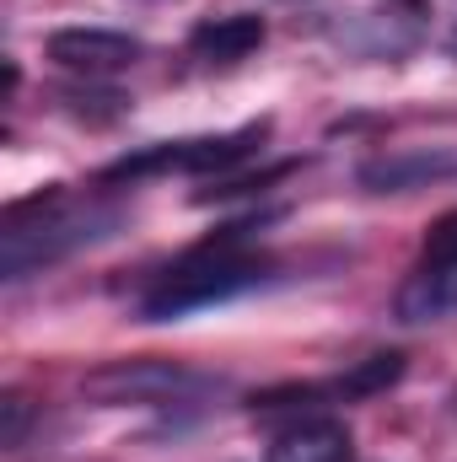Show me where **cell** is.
<instances>
[{
    "label": "cell",
    "instance_id": "ba28073f",
    "mask_svg": "<svg viewBox=\"0 0 457 462\" xmlns=\"http://www.w3.org/2000/svg\"><path fill=\"white\" fill-rule=\"evenodd\" d=\"M264 43V22L258 16H247V11H227V16H205L194 32H189V49L200 54V60H247L253 49Z\"/></svg>",
    "mask_w": 457,
    "mask_h": 462
},
{
    "label": "cell",
    "instance_id": "52a82bcc",
    "mask_svg": "<svg viewBox=\"0 0 457 462\" xmlns=\"http://www.w3.org/2000/svg\"><path fill=\"white\" fill-rule=\"evenodd\" d=\"M269 462H350V430L344 420H329V414L296 420L275 436Z\"/></svg>",
    "mask_w": 457,
    "mask_h": 462
},
{
    "label": "cell",
    "instance_id": "5b68a950",
    "mask_svg": "<svg viewBox=\"0 0 457 462\" xmlns=\"http://www.w3.org/2000/svg\"><path fill=\"white\" fill-rule=\"evenodd\" d=\"M393 307L404 323H436V318L457 312V216H447L425 236V253H420V263L404 280Z\"/></svg>",
    "mask_w": 457,
    "mask_h": 462
},
{
    "label": "cell",
    "instance_id": "9c48e42d",
    "mask_svg": "<svg viewBox=\"0 0 457 462\" xmlns=\"http://www.w3.org/2000/svg\"><path fill=\"white\" fill-rule=\"evenodd\" d=\"M0 409H5V430H0V447H22V430H27V398H16V393H11Z\"/></svg>",
    "mask_w": 457,
    "mask_h": 462
},
{
    "label": "cell",
    "instance_id": "3957f363",
    "mask_svg": "<svg viewBox=\"0 0 457 462\" xmlns=\"http://www.w3.org/2000/svg\"><path fill=\"white\" fill-rule=\"evenodd\" d=\"M269 124H242L231 134H194V140H162V145H145L135 156H118L114 167H103V183H145V178H205V172H227L237 162H247L258 145H264Z\"/></svg>",
    "mask_w": 457,
    "mask_h": 462
},
{
    "label": "cell",
    "instance_id": "277c9868",
    "mask_svg": "<svg viewBox=\"0 0 457 462\" xmlns=\"http://www.w3.org/2000/svg\"><path fill=\"white\" fill-rule=\"evenodd\" d=\"M205 387H210V376L183 371L173 360H114L87 376V398H98V403H183Z\"/></svg>",
    "mask_w": 457,
    "mask_h": 462
},
{
    "label": "cell",
    "instance_id": "6da1fadb",
    "mask_svg": "<svg viewBox=\"0 0 457 462\" xmlns=\"http://www.w3.org/2000/svg\"><path fill=\"white\" fill-rule=\"evenodd\" d=\"M108 226H118V210L108 205H81L76 194L65 189H43L33 199H16L5 205V221H0V269L5 280H22L98 236H108Z\"/></svg>",
    "mask_w": 457,
    "mask_h": 462
},
{
    "label": "cell",
    "instance_id": "8992f818",
    "mask_svg": "<svg viewBox=\"0 0 457 462\" xmlns=\"http://www.w3.org/2000/svg\"><path fill=\"white\" fill-rule=\"evenodd\" d=\"M49 60L76 76H114L140 60V38L108 32V27H60L49 38Z\"/></svg>",
    "mask_w": 457,
    "mask_h": 462
},
{
    "label": "cell",
    "instance_id": "7a4b0ae2",
    "mask_svg": "<svg viewBox=\"0 0 457 462\" xmlns=\"http://www.w3.org/2000/svg\"><path fill=\"white\" fill-rule=\"evenodd\" d=\"M264 280H269V258L253 253V247H242L237 236H221V242L194 247L173 269H162L156 285L140 296V318L145 323H167V318H183V312L231 301V296H242V291H253Z\"/></svg>",
    "mask_w": 457,
    "mask_h": 462
}]
</instances>
